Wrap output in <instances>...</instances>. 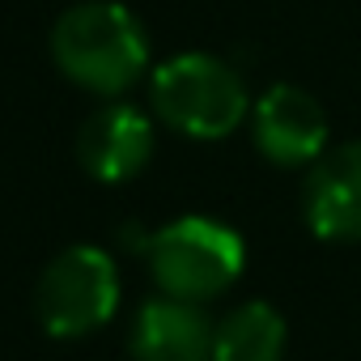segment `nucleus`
Wrapping results in <instances>:
<instances>
[{"mask_svg":"<svg viewBox=\"0 0 361 361\" xmlns=\"http://www.w3.org/2000/svg\"><path fill=\"white\" fill-rule=\"evenodd\" d=\"M119 302V276L106 251L98 247H68L47 264L35 289V310L47 336L73 340L98 331Z\"/></svg>","mask_w":361,"mask_h":361,"instance_id":"20e7f679","label":"nucleus"},{"mask_svg":"<svg viewBox=\"0 0 361 361\" xmlns=\"http://www.w3.org/2000/svg\"><path fill=\"white\" fill-rule=\"evenodd\" d=\"M251 128L259 153L276 166H306L319 161L327 149V115L298 85H272L255 102Z\"/></svg>","mask_w":361,"mask_h":361,"instance_id":"39448f33","label":"nucleus"},{"mask_svg":"<svg viewBox=\"0 0 361 361\" xmlns=\"http://www.w3.org/2000/svg\"><path fill=\"white\" fill-rule=\"evenodd\" d=\"M149 157H153V123L136 106L111 102L81 123L77 161L102 183H123V178L140 174Z\"/></svg>","mask_w":361,"mask_h":361,"instance_id":"0eeeda50","label":"nucleus"},{"mask_svg":"<svg viewBox=\"0 0 361 361\" xmlns=\"http://www.w3.org/2000/svg\"><path fill=\"white\" fill-rule=\"evenodd\" d=\"M149 268L153 281L170 293V298H183V302H209L217 293H226L243 264V238L209 217H178L166 230H157L149 238Z\"/></svg>","mask_w":361,"mask_h":361,"instance_id":"7ed1b4c3","label":"nucleus"},{"mask_svg":"<svg viewBox=\"0 0 361 361\" xmlns=\"http://www.w3.org/2000/svg\"><path fill=\"white\" fill-rule=\"evenodd\" d=\"M306 221L327 243H361V140L327 149L310 166Z\"/></svg>","mask_w":361,"mask_h":361,"instance_id":"423d86ee","label":"nucleus"},{"mask_svg":"<svg viewBox=\"0 0 361 361\" xmlns=\"http://www.w3.org/2000/svg\"><path fill=\"white\" fill-rule=\"evenodd\" d=\"M153 106L174 132L196 140H217L243 123L247 85L226 60L192 51L166 60L153 73Z\"/></svg>","mask_w":361,"mask_h":361,"instance_id":"f03ea898","label":"nucleus"},{"mask_svg":"<svg viewBox=\"0 0 361 361\" xmlns=\"http://www.w3.org/2000/svg\"><path fill=\"white\" fill-rule=\"evenodd\" d=\"M285 319L268 302H247L230 310L213 331V361H281Z\"/></svg>","mask_w":361,"mask_h":361,"instance_id":"1a4fd4ad","label":"nucleus"},{"mask_svg":"<svg viewBox=\"0 0 361 361\" xmlns=\"http://www.w3.org/2000/svg\"><path fill=\"white\" fill-rule=\"evenodd\" d=\"M213 331L200 302L157 298L145 302L132 323V357L136 361H213Z\"/></svg>","mask_w":361,"mask_h":361,"instance_id":"6e6552de","label":"nucleus"},{"mask_svg":"<svg viewBox=\"0 0 361 361\" xmlns=\"http://www.w3.org/2000/svg\"><path fill=\"white\" fill-rule=\"evenodd\" d=\"M51 56L68 81L90 94H119L128 90L145 64L149 43L140 22L115 5V0H85L73 5L51 30Z\"/></svg>","mask_w":361,"mask_h":361,"instance_id":"f257e3e1","label":"nucleus"}]
</instances>
